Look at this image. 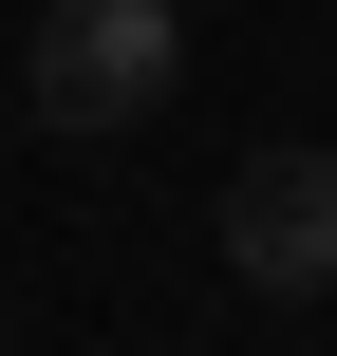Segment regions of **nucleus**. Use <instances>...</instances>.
Instances as JSON below:
<instances>
[{"instance_id": "f257e3e1", "label": "nucleus", "mask_w": 337, "mask_h": 356, "mask_svg": "<svg viewBox=\"0 0 337 356\" xmlns=\"http://www.w3.org/2000/svg\"><path fill=\"white\" fill-rule=\"evenodd\" d=\"M19 94H38V131H150L188 94V0H38Z\"/></svg>"}, {"instance_id": "f03ea898", "label": "nucleus", "mask_w": 337, "mask_h": 356, "mask_svg": "<svg viewBox=\"0 0 337 356\" xmlns=\"http://www.w3.org/2000/svg\"><path fill=\"white\" fill-rule=\"evenodd\" d=\"M206 225H225L244 300H337V150H244Z\"/></svg>"}, {"instance_id": "7ed1b4c3", "label": "nucleus", "mask_w": 337, "mask_h": 356, "mask_svg": "<svg viewBox=\"0 0 337 356\" xmlns=\"http://www.w3.org/2000/svg\"><path fill=\"white\" fill-rule=\"evenodd\" d=\"M188 19H206V0H188Z\"/></svg>"}]
</instances>
